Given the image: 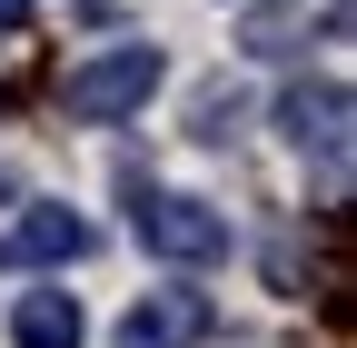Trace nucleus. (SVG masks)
I'll use <instances>...</instances> for the list:
<instances>
[{
	"label": "nucleus",
	"mask_w": 357,
	"mask_h": 348,
	"mask_svg": "<svg viewBox=\"0 0 357 348\" xmlns=\"http://www.w3.org/2000/svg\"><path fill=\"white\" fill-rule=\"evenodd\" d=\"M89 319H79V298L70 289H20L10 298V348H79Z\"/></svg>",
	"instance_id": "6"
},
{
	"label": "nucleus",
	"mask_w": 357,
	"mask_h": 348,
	"mask_svg": "<svg viewBox=\"0 0 357 348\" xmlns=\"http://www.w3.org/2000/svg\"><path fill=\"white\" fill-rule=\"evenodd\" d=\"M347 119H357L347 80H288L278 90V129L298 150H318V159H347Z\"/></svg>",
	"instance_id": "4"
},
{
	"label": "nucleus",
	"mask_w": 357,
	"mask_h": 348,
	"mask_svg": "<svg viewBox=\"0 0 357 348\" xmlns=\"http://www.w3.org/2000/svg\"><path fill=\"white\" fill-rule=\"evenodd\" d=\"M208 328H218V309H208L199 289H149L139 309L119 319V348H199Z\"/></svg>",
	"instance_id": "5"
},
{
	"label": "nucleus",
	"mask_w": 357,
	"mask_h": 348,
	"mask_svg": "<svg viewBox=\"0 0 357 348\" xmlns=\"http://www.w3.org/2000/svg\"><path fill=\"white\" fill-rule=\"evenodd\" d=\"M0 30H30V0H0Z\"/></svg>",
	"instance_id": "8"
},
{
	"label": "nucleus",
	"mask_w": 357,
	"mask_h": 348,
	"mask_svg": "<svg viewBox=\"0 0 357 348\" xmlns=\"http://www.w3.org/2000/svg\"><path fill=\"white\" fill-rule=\"evenodd\" d=\"M159 80H169V60L149 40H109V50H89V60L60 70V110L70 119H129V110H149Z\"/></svg>",
	"instance_id": "1"
},
{
	"label": "nucleus",
	"mask_w": 357,
	"mask_h": 348,
	"mask_svg": "<svg viewBox=\"0 0 357 348\" xmlns=\"http://www.w3.org/2000/svg\"><path fill=\"white\" fill-rule=\"evenodd\" d=\"M70 259H89V219L60 199H40L0 229V269H70Z\"/></svg>",
	"instance_id": "3"
},
{
	"label": "nucleus",
	"mask_w": 357,
	"mask_h": 348,
	"mask_svg": "<svg viewBox=\"0 0 357 348\" xmlns=\"http://www.w3.org/2000/svg\"><path fill=\"white\" fill-rule=\"evenodd\" d=\"M139 249L149 259H169V269H208V259H229V209H208V199H189V189H149L139 199Z\"/></svg>",
	"instance_id": "2"
},
{
	"label": "nucleus",
	"mask_w": 357,
	"mask_h": 348,
	"mask_svg": "<svg viewBox=\"0 0 357 348\" xmlns=\"http://www.w3.org/2000/svg\"><path fill=\"white\" fill-rule=\"evenodd\" d=\"M298 40H307V10H298V0H268V10L238 20V50H258V60H288Z\"/></svg>",
	"instance_id": "7"
}]
</instances>
